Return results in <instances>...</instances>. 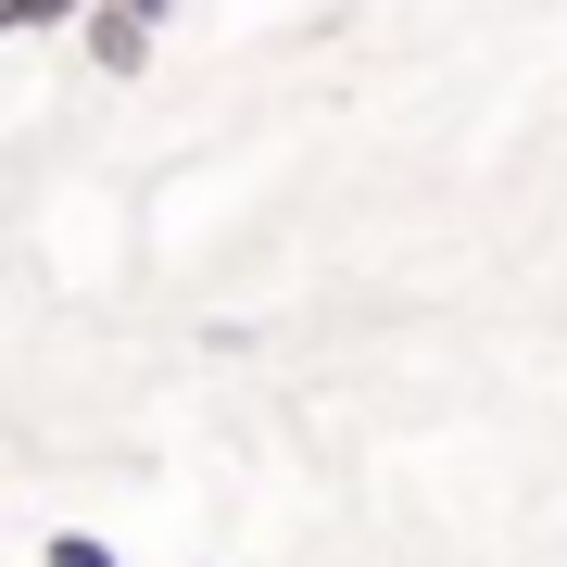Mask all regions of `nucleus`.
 Here are the masks:
<instances>
[{"mask_svg": "<svg viewBox=\"0 0 567 567\" xmlns=\"http://www.w3.org/2000/svg\"><path fill=\"white\" fill-rule=\"evenodd\" d=\"M76 39H89V63H102V76H140V63H152V39H164V25H140V13H114V0H102V13H89V25H76Z\"/></svg>", "mask_w": 567, "mask_h": 567, "instance_id": "nucleus-1", "label": "nucleus"}, {"mask_svg": "<svg viewBox=\"0 0 567 567\" xmlns=\"http://www.w3.org/2000/svg\"><path fill=\"white\" fill-rule=\"evenodd\" d=\"M89 13H102V0H0L13 39H51V25H89Z\"/></svg>", "mask_w": 567, "mask_h": 567, "instance_id": "nucleus-2", "label": "nucleus"}, {"mask_svg": "<svg viewBox=\"0 0 567 567\" xmlns=\"http://www.w3.org/2000/svg\"><path fill=\"white\" fill-rule=\"evenodd\" d=\"M39 567H126V555L102 543V529H51V543H39Z\"/></svg>", "mask_w": 567, "mask_h": 567, "instance_id": "nucleus-3", "label": "nucleus"}, {"mask_svg": "<svg viewBox=\"0 0 567 567\" xmlns=\"http://www.w3.org/2000/svg\"><path fill=\"white\" fill-rule=\"evenodd\" d=\"M114 13H140V25H164V13H177V0H114Z\"/></svg>", "mask_w": 567, "mask_h": 567, "instance_id": "nucleus-4", "label": "nucleus"}]
</instances>
